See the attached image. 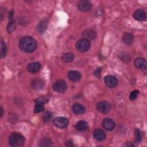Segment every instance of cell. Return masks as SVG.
Segmentation results:
<instances>
[{
    "mask_svg": "<svg viewBox=\"0 0 147 147\" xmlns=\"http://www.w3.org/2000/svg\"><path fill=\"white\" fill-rule=\"evenodd\" d=\"M82 35L84 38L88 39V40H94L96 37V32L93 29H88L84 30L82 33Z\"/></svg>",
    "mask_w": 147,
    "mask_h": 147,
    "instance_id": "15",
    "label": "cell"
},
{
    "mask_svg": "<svg viewBox=\"0 0 147 147\" xmlns=\"http://www.w3.org/2000/svg\"><path fill=\"white\" fill-rule=\"evenodd\" d=\"M92 5L91 3L87 0H82L79 2L78 8L82 11H88L92 9Z\"/></svg>",
    "mask_w": 147,
    "mask_h": 147,
    "instance_id": "7",
    "label": "cell"
},
{
    "mask_svg": "<svg viewBox=\"0 0 147 147\" xmlns=\"http://www.w3.org/2000/svg\"><path fill=\"white\" fill-rule=\"evenodd\" d=\"M48 20L47 19H44L41 20L38 24L37 26V29L40 33H44L45 30L47 29L48 26Z\"/></svg>",
    "mask_w": 147,
    "mask_h": 147,
    "instance_id": "19",
    "label": "cell"
},
{
    "mask_svg": "<svg viewBox=\"0 0 147 147\" xmlns=\"http://www.w3.org/2000/svg\"><path fill=\"white\" fill-rule=\"evenodd\" d=\"M66 146H73L74 145V144H73V142H72V141H71V140H68V141H67V142H66Z\"/></svg>",
    "mask_w": 147,
    "mask_h": 147,
    "instance_id": "31",
    "label": "cell"
},
{
    "mask_svg": "<svg viewBox=\"0 0 147 147\" xmlns=\"http://www.w3.org/2000/svg\"><path fill=\"white\" fill-rule=\"evenodd\" d=\"M72 111L75 114L80 115L85 112V108L79 103H75L72 106Z\"/></svg>",
    "mask_w": 147,
    "mask_h": 147,
    "instance_id": "16",
    "label": "cell"
},
{
    "mask_svg": "<svg viewBox=\"0 0 147 147\" xmlns=\"http://www.w3.org/2000/svg\"><path fill=\"white\" fill-rule=\"evenodd\" d=\"M52 113L50 111H47L45 112L44 115H43V117H42V119H43V121L44 123H48L50 120L52 119Z\"/></svg>",
    "mask_w": 147,
    "mask_h": 147,
    "instance_id": "24",
    "label": "cell"
},
{
    "mask_svg": "<svg viewBox=\"0 0 147 147\" xmlns=\"http://www.w3.org/2000/svg\"><path fill=\"white\" fill-rule=\"evenodd\" d=\"M138 94H139V91L138 90H134L131 91L129 96L130 99L131 100H134L137 98Z\"/></svg>",
    "mask_w": 147,
    "mask_h": 147,
    "instance_id": "28",
    "label": "cell"
},
{
    "mask_svg": "<svg viewBox=\"0 0 147 147\" xmlns=\"http://www.w3.org/2000/svg\"><path fill=\"white\" fill-rule=\"evenodd\" d=\"M41 68V64L38 62L30 63L27 65L28 71L30 73H36L38 72Z\"/></svg>",
    "mask_w": 147,
    "mask_h": 147,
    "instance_id": "14",
    "label": "cell"
},
{
    "mask_svg": "<svg viewBox=\"0 0 147 147\" xmlns=\"http://www.w3.org/2000/svg\"><path fill=\"white\" fill-rule=\"evenodd\" d=\"M104 81L106 85L110 88L115 87L118 84L117 79L112 75H107L105 76Z\"/></svg>",
    "mask_w": 147,
    "mask_h": 147,
    "instance_id": "8",
    "label": "cell"
},
{
    "mask_svg": "<svg viewBox=\"0 0 147 147\" xmlns=\"http://www.w3.org/2000/svg\"><path fill=\"white\" fill-rule=\"evenodd\" d=\"M74 59V55L71 53H66L63 55L61 60L65 63H70Z\"/></svg>",
    "mask_w": 147,
    "mask_h": 147,
    "instance_id": "21",
    "label": "cell"
},
{
    "mask_svg": "<svg viewBox=\"0 0 147 147\" xmlns=\"http://www.w3.org/2000/svg\"><path fill=\"white\" fill-rule=\"evenodd\" d=\"M0 111H1V113H0V117H1L3 115V109L2 107H1L0 109Z\"/></svg>",
    "mask_w": 147,
    "mask_h": 147,
    "instance_id": "32",
    "label": "cell"
},
{
    "mask_svg": "<svg viewBox=\"0 0 147 147\" xmlns=\"http://www.w3.org/2000/svg\"><path fill=\"white\" fill-rule=\"evenodd\" d=\"M19 47L23 52L30 53L36 49L37 42L33 37L30 36H24L19 41Z\"/></svg>",
    "mask_w": 147,
    "mask_h": 147,
    "instance_id": "1",
    "label": "cell"
},
{
    "mask_svg": "<svg viewBox=\"0 0 147 147\" xmlns=\"http://www.w3.org/2000/svg\"><path fill=\"white\" fill-rule=\"evenodd\" d=\"M31 86L36 90H40L43 88L44 86V82L41 79L35 78L32 81Z\"/></svg>",
    "mask_w": 147,
    "mask_h": 147,
    "instance_id": "10",
    "label": "cell"
},
{
    "mask_svg": "<svg viewBox=\"0 0 147 147\" xmlns=\"http://www.w3.org/2000/svg\"><path fill=\"white\" fill-rule=\"evenodd\" d=\"M100 72H101V68H97L95 71V75L96 77H98V78H100Z\"/></svg>",
    "mask_w": 147,
    "mask_h": 147,
    "instance_id": "30",
    "label": "cell"
},
{
    "mask_svg": "<svg viewBox=\"0 0 147 147\" xmlns=\"http://www.w3.org/2000/svg\"><path fill=\"white\" fill-rule=\"evenodd\" d=\"M88 127V125L86 122L84 121H78L75 125V128L80 131H83L86 130Z\"/></svg>",
    "mask_w": 147,
    "mask_h": 147,
    "instance_id": "20",
    "label": "cell"
},
{
    "mask_svg": "<svg viewBox=\"0 0 147 147\" xmlns=\"http://www.w3.org/2000/svg\"><path fill=\"white\" fill-rule=\"evenodd\" d=\"M122 41L125 44L130 45L134 41V36L131 33L126 32L123 35Z\"/></svg>",
    "mask_w": 147,
    "mask_h": 147,
    "instance_id": "18",
    "label": "cell"
},
{
    "mask_svg": "<svg viewBox=\"0 0 147 147\" xmlns=\"http://www.w3.org/2000/svg\"><path fill=\"white\" fill-rule=\"evenodd\" d=\"M9 144L13 147L22 146L25 142L24 136L18 133H12L9 137Z\"/></svg>",
    "mask_w": 147,
    "mask_h": 147,
    "instance_id": "2",
    "label": "cell"
},
{
    "mask_svg": "<svg viewBox=\"0 0 147 147\" xmlns=\"http://www.w3.org/2000/svg\"><path fill=\"white\" fill-rule=\"evenodd\" d=\"M53 88L56 92H64L67 89V84L63 80H57L54 83Z\"/></svg>",
    "mask_w": 147,
    "mask_h": 147,
    "instance_id": "6",
    "label": "cell"
},
{
    "mask_svg": "<svg viewBox=\"0 0 147 147\" xmlns=\"http://www.w3.org/2000/svg\"><path fill=\"white\" fill-rule=\"evenodd\" d=\"M48 100V98L47 96H41L38 98H37L34 102L36 104H39V105H43L44 104L46 103Z\"/></svg>",
    "mask_w": 147,
    "mask_h": 147,
    "instance_id": "25",
    "label": "cell"
},
{
    "mask_svg": "<svg viewBox=\"0 0 147 147\" xmlns=\"http://www.w3.org/2000/svg\"><path fill=\"white\" fill-rule=\"evenodd\" d=\"M102 126L105 130L110 131L114 128L115 123L113 119L110 118H105L102 122Z\"/></svg>",
    "mask_w": 147,
    "mask_h": 147,
    "instance_id": "9",
    "label": "cell"
},
{
    "mask_svg": "<svg viewBox=\"0 0 147 147\" xmlns=\"http://www.w3.org/2000/svg\"><path fill=\"white\" fill-rule=\"evenodd\" d=\"M93 136L94 138L98 141H102L106 138L105 132L101 129L98 128L94 131Z\"/></svg>",
    "mask_w": 147,
    "mask_h": 147,
    "instance_id": "11",
    "label": "cell"
},
{
    "mask_svg": "<svg viewBox=\"0 0 147 147\" xmlns=\"http://www.w3.org/2000/svg\"><path fill=\"white\" fill-rule=\"evenodd\" d=\"M134 135H135V139L137 142H140L142 140V136L141 132L139 129H136L134 130Z\"/></svg>",
    "mask_w": 147,
    "mask_h": 147,
    "instance_id": "27",
    "label": "cell"
},
{
    "mask_svg": "<svg viewBox=\"0 0 147 147\" xmlns=\"http://www.w3.org/2000/svg\"><path fill=\"white\" fill-rule=\"evenodd\" d=\"M44 110V107L42 105H39V104H36L35 107H34V113H38Z\"/></svg>",
    "mask_w": 147,
    "mask_h": 147,
    "instance_id": "29",
    "label": "cell"
},
{
    "mask_svg": "<svg viewBox=\"0 0 147 147\" xmlns=\"http://www.w3.org/2000/svg\"><path fill=\"white\" fill-rule=\"evenodd\" d=\"M91 47V42L88 39L83 38L78 40L76 44V48L80 52L87 51Z\"/></svg>",
    "mask_w": 147,
    "mask_h": 147,
    "instance_id": "3",
    "label": "cell"
},
{
    "mask_svg": "<svg viewBox=\"0 0 147 147\" xmlns=\"http://www.w3.org/2000/svg\"><path fill=\"white\" fill-rule=\"evenodd\" d=\"M134 64L136 68L140 69H144L146 67V61L142 57L136 58L134 61Z\"/></svg>",
    "mask_w": 147,
    "mask_h": 147,
    "instance_id": "13",
    "label": "cell"
},
{
    "mask_svg": "<svg viewBox=\"0 0 147 147\" xmlns=\"http://www.w3.org/2000/svg\"><path fill=\"white\" fill-rule=\"evenodd\" d=\"M52 145V142L51 140L48 137H44L42 138L40 142L39 146H50Z\"/></svg>",
    "mask_w": 147,
    "mask_h": 147,
    "instance_id": "22",
    "label": "cell"
},
{
    "mask_svg": "<svg viewBox=\"0 0 147 147\" xmlns=\"http://www.w3.org/2000/svg\"><path fill=\"white\" fill-rule=\"evenodd\" d=\"M16 27V23H15V21L11 18L9 20V22L8 23L7 26V30L8 31L9 33H11L12 32Z\"/></svg>",
    "mask_w": 147,
    "mask_h": 147,
    "instance_id": "23",
    "label": "cell"
},
{
    "mask_svg": "<svg viewBox=\"0 0 147 147\" xmlns=\"http://www.w3.org/2000/svg\"><path fill=\"white\" fill-rule=\"evenodd\" d=\"M6 53V46L5 43L3 41H1V57H3L5 56Z\"/></svg>",
    "mask_w": 147,
    "mask_h": 147,
    "instance_id": "26",
    "label": "cell"
},
{
    "mask_svg": "<svg viewBox=\"0 0 147 147\" xmlns=\"http://www.w3.org/2000/svg\"><path fill=\"white\" fill-rule=\"evenodd\" d=\"M69 79L72 82H78L81 79V74L79 72L76 71H70L68 73Z\"/></svg>",
    "mask_w": 147,
    "mask_h": 147,
    "instance_id": "17",
    "label": "cell"
},
{
    "mask_svg": "<svg viewBox=\"0 0 147 147\" xmlns=\"http://www.w3.org/2000/svg\"><path fill=\"white\" fill-rule=\"evenodd\" d=\"M53 123L55 126L59 128H65L68 125V119L63 117H59L57 118H55L53 120Z\"/></svg>",
    "mask_w": 147,
    "mask_h": 147,
    "instance_id": "5",
    "label": "cell"
},
{
    "mask_svg": "<svg viewBox=\"0 0 147 147\" xmlns=\"http://www.w3.org/2000/svg\"><path fill=\"white\" fill-rule=\"evenodd\" d=\"M134 18L138 21H142L146 20V12L142 9H138L136 10L133 14Z\"/></svg>",
    "mask_w": 147,
    "mask_h": 147,
    "instance_id": "12",
    "label": "cell"
},
{
    "mask_svg": "<svg viewBox=\"0 0 147 147\" xmlns=\"http://www.w3.org/2000/svg\"><path fill=\"white\" fill-rule=\"evenodd\" d=\"M96 108L99 112L106 114L110 111L111 109V105L107 101H100L96 104Z\"/></svg>",
    "mask_w": 147,
    "mask_h": 147,
    "instance_id": "4",
    "label": "cell"
}]
</instances>
